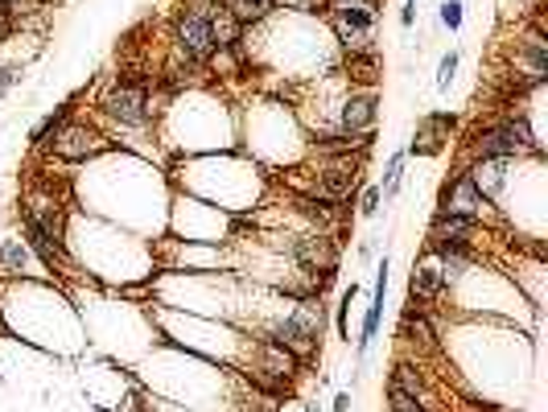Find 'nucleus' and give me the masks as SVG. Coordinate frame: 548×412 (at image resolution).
<instances>
[{"instance_id":"nucleus-28","label":"nucleus","mask_w":548,"mask_h":412,"mask_svg":"<svg viewBox=\"0 0 548 412\" xmlns=\"http://www.w3.org/2000/svg\"><path fill=\"white\" fill-rule=\"evenodd\" d=\"M330 408H334V412H346V408H351V391H338Z\"/></svg>"},{"instance_id":"nucleus-34","label":"nucleus","mask_w":548,"mask_h":412,"mask_svg":"<svg viewBox=\"0 0 548 412\" xmlns=\"http://www.w3.org/2000/svg\"><path fill=\"white\" fill-rule=\"evenodd\" d=\"M211 4H227V0H211Z\"/></svg>"},{"instance_id":"nucleus-7","label":"nucleus","mask_w":548,"mask_h":412,"mask_svg":"<svg viewBox=\"0 0 548 412\" xmlns=\"http://www.w3.org/2000/svg\"><path fill=\"white\" fill-rule=\"evenodd\" d=\"M46 149H50V157H58V161L75 165V161H91V157H99V152H108L112 141L95 128V124H87V119H66Z\"/></svg>"},{"instance_id":"nucleus-27","label":"nucleus","mask_w":548,"mask_h":412,"mask_svg":"<svg viewBox=\"0 0 548 412\" xmlns=\"http://www.w3.org/2000/svg\"><path fill=\"white\" fill-rule=\"evenodd\" d=\"M400 25H404V29L417 25V0H404V4H400Z\"/></svg>"},{"instance_id":"nucleus-24","label":"nucleus","mask_w":548,"mask_h":412,"mask_svg":"<svg viewBox=\"0 0 548 412\" xmlns=\"http://www.w3.org/2000/svg\"><path fill=\"white\" fill-rule=\"evenodd\" d=\"M277 9L297 12V17H326V0H277Z\"/></svg>"},{"instance_id":"nucleus-8","label":"nucleus","mask_w":548,"mask_h":412,"mask_svg":"<svg viewBox=\"0 0 548 412\" xmlns=\"http://www.w3.org/2000/svg\"><path fill=\"white\" fill-rule=\"evenodd\" d=\"M293 264L305 272V276H318V272H338V243H334L330 231H305L289 243Z\"/></svg>"},{"instance_id":"nucleus-33","label":"nucleus","mask_w":548,"mask_h":412,"mask_svg":"<svg viewBox=\"0 0 548 412\" xmlns=\"http://www.w3.org/2000/svg\"><path fill=\"white\" fill-rule=\"evenodd\" d=\"M0 17H9V4H0Z\"/></svg>"},{"instance_id":"nucleus-19","label":"nucleus","mask_w":548,"mask_h":412,"mask_svg":"<svg viewBox=\"0 0 548 412\" xmlns=\"http://www.w3.org/2000/svg\"><path fill=\"white\" fill-rule=\"evenodd\" d=\"M404 161H409V152H404V149H396L392 157H387V165H384V182H379V194H384V206L396 202L400 182H404Z\"/></svg>"},{"instance_id":"nucleus-11","label":"nucleus","mask_w":548,"mask_h":412,"mask_svg":"<svg viewBox=\"0 0 548 412\" xmlns=\"http://www.w3.org/2000/svg\"><path fill=\"white\" fill-rule=\"evenodd\" d=\"M387 256L379 260L376 268V293H371V305H367V314H363V325H359V338H355V355L359 363H363L367 355H371V347H376V338H379V322H384V301H387Z\"/></svg>"},{"instance_id":"nucleus-9","label":"nucleus","mask_w":548,"mask_h":412,"mask_svg":"<svg viewBox=\"0 0 548 412\" xmlns=\"http://www.w3.org/2000/svg\"><path fill=\"white\" fill-rule=\"evenodd\" d=\"M379 119V95L376 91H351L338 108V132H351V136H367L376 132Z\"/></svg>"},{"instance_id":"nucleus-32","label":"nucleus","mask_w":548,"mask_h":412,"mask_svg":"<svg viewBox=\"0 0 548 412\" xmlns=\"http://www.w3.org/2000/svg\"><path fill=\"white\" fill-rule=\"evenodd\" d=\"M305 412H322V408H318V404H305Z\"/></svg>"},{"instance_id":"nucleus-35","label":"nucleus","mask_w":548,"mask_h":412,"mask_svg":"<svg viewBox=\"0 0 548 412\" xmlns=\"http://www.w3.org/2000/svg\"><path fill=\"white\" fill-rule=\"evenodd\" d=\"M0 4H12V0H0Z\"/></svg>"},{"instance_id":"nucleus-25","label":"nucleus","mask_w":548,"mask_h":412,"mask_svg":"<svg viewBox=\"0 0 548 412\" xmlns=\"http://www.w3.org/2000/svg\"><path fill=\"white\" fill-rule=\"evenodd\" d=\"M379 206H384V194H379V185H363V194H359V215L363 218H376Z\"/></svg>"},{"instance_id":"nucleus-5","label":"nucleus","mask_w":548,"mask_h":412,"mask_svg":"<svg viewBox=\"0 0 548 412\" xmlns=\"http://www.w3.org/2000/svg\"><path fill=\"white\" fill-rule=\"evenodd\" d=\"M326 17H330L334 37L346 54L376 50V25L384 17L379 0H326Z\"/></svg>"},{"instance_id":"nucleus-2","label":"nucleus","mask_w":548,"mask_h":412,"mask_svg":"<svg viewBox=\"0 0 548 412\" xmlns=\"http://www.w3.org/2000/svg\"><path fill=\"white\" fill-rule=\"evenodd\" d=\"M516 157H544V144L527 124V116H507L478 128L466 144V165L470 161H516Z\"/></svg>"},{"instance_id":"nucleus-30","label":"nucleus","mask_w":548,"mask_h":412,"mask_svg":"<svg viewBox=\"0 0 548 412\" xmlns=\"http://www.w3.org/2000/svg\"><path fill=\"white\" fill-rule=\"evenodd\" d=\"M371 256H376V243H371V239H363V243H359V260H371Z\"/></svg>"},{"instance_id":"nucleus-22","label":"nucleus","mask_w":548,"mask_h":412,"mask_svg":"<svg viewBox=\"0 0 548 412\" xmlns=\"http://www.w3.org/2000/svg\"><path fill=\"white\" fill-rule=\"evenodd\" d=\"M458 66H462V50H450V54H441L437 62V91H450L453 87V78H458Z\"/></svg>"},{"instance_id":"nucleus-17","label":"nucleus","mask_w":548,"mask_h":412,"mask_svg":"<svg viewBox=\"0 0 548 412\" xmlns=\"http://www.w3.org/2000/svg\"><path fill=\"white\" fill-rule=\"evenodd\" d=\"M466 174H470V182L478 185L491 202H499V194L507 190V161H470Z\"/></svg>"},{"instance_id":"nucleus-13","label":"nucleus","mask_w":548,"mask_h":412,"mask_svg":"<svg viewBox=\"0 0 548 412\" xmlns=\"http://www.w3.org/2000/svg\"><path fill=\"white\" fill-rule=\"evenodd\" d=\"M409 293H412V305H433V301H445V293H450V281H445V272L437 268V260H420L412 264V276H409Z\"/></svg>"},{"instance_id":"nucleus-4","label":"nucleus","mask_w":548,"mask_h":412,"mask_svg":"<svg viewBox=\"0 0 548 412\" xmlns=\"http://www.w3.org/2000/svg\"><path fill=\"white\" fill-rule=\"evenodd\" d=\"M223 9V4H211V0H182V9L173 12V25H170V42L173 50L190 62L206 66L215 58V33H211V17Z\"/></svg>"},{"instance_id":"nucleus-26","label":"nucleus","mask_w":548,"mask_h":412,"mask_svg":"<svg viewBox=\"0 0 548 412\" xmlns=\"http://www.w3.org/2000/svg\"><path fill=\"white\" fill-rule=\"evenodd\" d=\"M21 83V62H0V95H9Z\"/></svg>"},{"instance_id":"nucleus-23","label":"nucleus","mask_w":548,"mask_h":412,"mask_svg":"<svg viewBox=\"0 0 548 412\" xmlns=\"http://www.w3.org/2000/svg\"><path fill=\"white\" fill-rule=\"evenodd\" d=\"M437 21L445 25L450 33H462V21H466V4L462 0H441V12H437Z\"/></svg>"},{"instance_id":"nucleus-21","label":"nucleus","mask_w":548,"mask_h":412,"mask_svg":"<svg viewBox=\"0 0 548 412\" xmlns=\"http://www.w3.org/2000/svg\"><path fill=\"white\" fill-rule=\"evenodd\" d=\"M384 396H387V412H433L425 400H417V396H409V391L392 388V383L384 388Z\"/></svg>"},{"instance_id":"nucleus-12","label":"nucleus","mask_w":548,"mask_h":412,"mask_svg":"<svg viewBox=\"0 0 548 412\" xmlns=\"http://www.w3.org/2000/svg\"><path fill=\"white\" fill-rule=\"evenodd\" d=\"M429 239L433 243H453V248H478L486 239L483 223H474V218H458V215H433L429 223Z\"/></svg>"},{"instance_id":"nucleus-6","label":"nucleus","mask_w":548,"mask_h":412,"mask_svg":"<svg viewBox=\"0 0 548 412\" xmlns=\"http://www.w3.org/2000/svg\"><path fill=\"white\" fill-rule=\"evenodd\" d=\"M437 210L441 215H458V218H474V223H486L494 215V202L470 182L466 169L450 174L441 182V194H437Z\"/></svg>"},{"instance_id":"nucleus-31","label":"nucleus","mask_w":548,"mask_h":412,"mask_svg":"<svg viewBox=\"0 0 548 412\" xmlns=\"http://www.w3.org/2000/svg\"><path fill=\"white\" fill-rule=\"evenodd\" d=\"M252 4H264V9H272V12H277V0H252Z\"/></svg>"},{"instance_id":"nucleus-18","label":"nucleus","mask_w":548,"mask_h":412,"mask_svg":"<svg viewBox=\"0 0 548 412\" xmlns=\"http://www.w3.org/2000/svg\"><path fill=\"white\" fill-rule=\"evenodd\" d=\"M66 119H75V103H71V99H66V103H58L54 111H46V116L33 124V128H29V144H33V149H46V144L54 141V132L62 128Z\"/></svg>"},{"instance_id":"nucleus-16","label":"nucleus","mask_w":548,"mask_h":412,"mask_svg":"<svg viewBox=\"0 0 548 412\" xmlns=\"http://www.w3.org/2000/svg\"><path fill=\"white\" fill-rule=\"evenodd\" d=\"M37 256L25 239H0V276H33Z\"/></svg>"},{"instance_id":"nucleus-14","label":"nucleus","mask_w":548,"mask_h":412,"mask_svg":"<svg viewBox=\"0 0 548 412\" xmlns=\"http://www.w3.org/2000/svg\"><path fill=\"white\" fill-rule=\"evenodd\" d=\"M400 342H404V347H417V355L420 350H429V355L441 350L437 330H433L429 314H425L420 305H404V314H400Z\"/></svg>"},{"instance_id":"nucleus-1","label":"nucleus","mask_w":548,"mask_h":412,"mask_svg":"<svg viewBox=\"0 0 548 412\" xmlns=\"http://www.w3.org/2000/svg\"><path fill=\"white\" fill-rule=\"evenodd\" d=\"M157 87H162V78L149 75V70H120L108 87L99 91V111L116 128L145 132L157 124V111H162Z\"/></svg>"},{"instance_id":"nucleus-29","label":"nucleus","mask_w":548,"mask_h":412,"mask_svg":"<svg viewBox=\"0 0 548 412\" xmlns=\"http://www.w3.org/2000/svg\"><path fill=\"white\" fill-rule=\"evenodd\" d=\"M12 29H17V21H12V17H0V42L12 37Z\"/></svg>"},{"instance_id":"nucleus-36","label":"nucleus","mask_w":548,"mask_h":412,"mask_svg":"<svg viewBox=\"0 0 548 412\" xmlns=\"http://www.w3.org/2000/svg\"><path fill=\"white\" fill-rule=\"evenodd\" d=\"M417 4H420V0H417Z\"/></svg>"},{"instance_id":"nucleus-3","label":"nucleus","mask_w":548,"mask_h":412,"mask_svg":"<svg viewBox=\"0 0 548 412\" xmlns=\"http://www.w3.org/2000/svg\"><path fill=\"white\" fill-rule=\"evenodd\" d=\"M322 330H326L322 297H302L280 322H272L269 330H264V338L277 342V347H285L289 355H297L302 367H310L313 358L322 355Z\"/></svg>"},{"instance_id":"nucleus-20","label":"nucleus","mask_w":548,"mask_h":412,"mask_svg":"<svg viewBox=\"0 0 548 412\" xmlns=\"http://www.w3.org/2000/svg\"><path fill=\"white\" fill-rule=\"evenodd\" d=\"M355 297H359V284L351 281L343 289V297H338V314H334V322H338V338H346V342H351V305H355Z\"/></svg>"},{"instance_id":"nucleus-15","label":"nucleus","mask_w":548,"mask_h":412,"mask_svg":"<svg viewBox=\"0 0 548 412\" xmlns=\"http://www.w3.org/2000/svg\"><path fill=\"white\" fill-rule=\"evenodd\" d=\"M346 78L355 83L359 91H376L379 78H384V62H379V50H363V54H346L343 62Z\"/></svg>"},{"instance_id":"nucleus-10","label":"nucleus","mask_w":548,"mask_h":412,"mask_svg":"<svg viewBox=\"0 0 548 412\" xmlns=\"http://www.w3.org/2000/svg\"><path fill=\"white\" fill-rule=\"evenodd\" d=\"M453 124H458V119H453L450 111H425V116L417 119L409 152L412 157H437V152L445 149V141L453 136Z\"/></svg>"}]
</instances>
